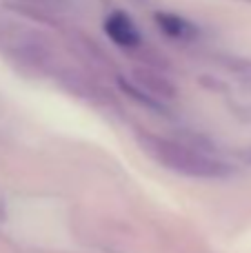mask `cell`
I'll use <instances>...</instances> for the list:
<instances>
[{"label":"cell","instance_id":"1","mask_svg":"<svg viewBox=\"0 0 251 253\" xmlns=\"http://www.w3.org/2000/svg\"><path fill=\"white\" fill-rule=\"evenodd\" d=\"M142 144L163 167H167V169L176 171L180 175H187V178L216 180L227 178L231 173L229 165H225L222 160L207 156V153L198 151V149L189 147L185 142L158 138V135H142Z\"/></svg>","mask_w":251,"mask_h":253},{"label":"cell","instance_id":"2","mask_svg":"<svg viewBox=\"0 0 251 253\" xmlns=\"http://www.w3.org/2000/svg\"><path fill=\"white\" fill-rule=\"evenodd\" d=\"M131 84H136L138 89H140L142 93H147V96L151 98V100H173L176 98V87H173V83L167 78V76H163L160 71L156 69H149V67H133L131 69Z\"/></svg>","mask_w":251,"mask_h":253},{"label":"cell","instance_id":"3","mask_svg":"<svg viewBox=\"0 0 251 253\" xmlns=\"http://www.w3.org/2000/svg\"><path fill=\"white\" fill-rule=\"evenodd\" d=\"M105 31H107V36L123 49H133L140 44V31L133 25L131 18L125 16L123 11H114L107 16Z\"/></svg>","mask_w":251,"mask_h":253},{"label":"cell","instance_id":"4","mask_svg":"<svg viewBox=\"0 0 251 253\" xmlns=\"http://www.w3.org/2000/svg\"><path fill=\"white\" fill-rule=\"evenodd\" d=\"M156 25L169 36V38H176V40H191L198 36V27L191 25L187 18L178 16V13L171 11H158L154 16Z\"/></svg>","mask_w":251,"mask_h":253},{"label":"cell","instance_id":"5","mask_svg":"<svg viewBox=\"0 0 251 253\" xmlns=\"http://www.w3.org/2000/svg\"><path fill=\"white\" fill-rule=\"evenodd\" d=\"M229 69L234 71L240 80L251 84V60H247V58H229Z\"/></svg>","mask_w":251,"mask_h":253}]
</instances>
